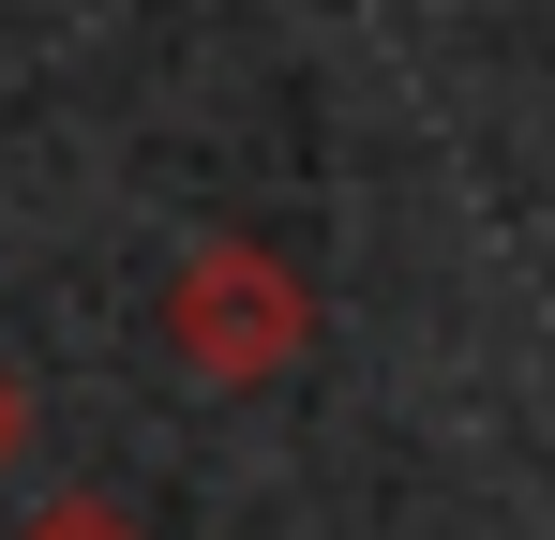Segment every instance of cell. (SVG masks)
Returning a JSON list of instances; mask_svg holds the SVG:
<instances>
[{
	"instance_id": "obj_1",
	"label": "cell",
	"mask_w": 555,
	"mask_h": 540,
	"mask_svg": "<svg viewBox=\"0 0 555 540\" xmlns=\"http://www.w3.org/2000/svg\"><path fill=\"white\" fill-rule=\"evenodd\" d=\"M166 346H181V375H210V390H271L285 360L315 346V300H300L285 256L210 241V256H181V285H166Z\"/></svg>"
},
{
	"instance_id": "obj_2",
	"label": "cell",
	"mask_w": 555,
	"mask_h": 540,
	"mask_svg": "<svg viewBox=\"0 0 555 540\" xmlns=\"http://www.w3.org/2000/svg\"><path fill=\"white\" fill-rule=\"evenodd\" d=\"M15 540H135V526H120V511H91V496H61V511H30Z\"/></svg>"
},
{
	"instance_id": "obj_3",
	"label": "cell",
	"mask_w": 555,
	"mask_h": 540,
	"mask_svg": "<svg viewBox=\"0 0 555 540\" xmlns=\"http://www.w3.org/2000/svg\"><path fill=\"white\" fill-rule=\"evenodd\" d=\"M0 465H15V375H0Z\"/></svg>"
}]
</instances>
